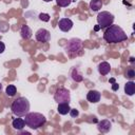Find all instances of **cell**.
<instances>
[{
	"label": "cell",
	"mask_w": 135,
	"mask_h": 135,
	"mask_svg": "<svg viewBox=\"0 0 135 135\" xmlns=\"http://www.w3.org/2000/svg\"><path fill=\"white\" fill-rule=\"evenodd\" d=\"M103 39L108 43H118L126 41L128 39V36L120 26L112 24L105 28L103 33Z\"/></svg>",
	"instance_id": "obj_1"
},
{
	"label": "cell",
	"mask_w": 135,
	"mask_h": 135,
	"mask_svg": "<svg viewBox=\"0 0 135 135\" xmlns=\"http://www.w3.org/2000/svg\"><path fill=\"white\" fill-rule=\"evenodd\" d=\"M12 113L17 117L25 116L30 112V101L25 97H18L12 102Z\"/></svg>",
	"instance_id": "obj_2"
},
{
	"label": "cell",
	"mask_w": 135,
	"mask_h": 135,
	"mask_svg": "<svg viewBox=\"0 0 135 135\" xmlns=\"http://www.w3.org/2000/svg\"><path fill=\"white\" fill-rule=\"evenodd\" d=\"M24 122H25V126H27L28 128L33 130H37L46 122V118L41 113H37V112L30 113L28 112L25 115Z\"/></svg>",
	"instance_id": "obj_3"
},
{
	"label": "cell",
	"mask_w": 135,
	"mask_h": 135,
	"mask_svg": "<svg viewBox=\"0 0 135 135\" xmlns=\"http://www.w3.org/2000/svg\"><path fill=\"white\" fill-rule=\"evenodd\" d=\"M64 50L65 52L68 53L69 57H75V56H78L82 53V50H83V44H82V41L78 38H72L68 41L66 45L64 46Z\"/></svg>",
	"instance_id": "obj_4"
},
{
	"label": "cell",
	"mask_w": 135,
	"mask_h": 135,
	"mask_svg": "<svg viewBox=\"0 0 135 135\" xmlns=\"http://www.w3.org/2000/svg\"><path fill=\"white\" fill-rule=\"evenodd\" d=\"M114 22V15L110 12L103 11L98 13L97 15V23L100 28H107L108 26L112 25Z\"/></svg>",
	"instance_id": "obj_5"
},
{
	"label": "cell",
	"mask_w": 135,
	"mask_h": 135,
	"mask_svg": "<svg viewBox=\"0 0 135 135\" xmlns=\"http://www.w3.org/2000/svg\"><path fill=\"white\" fill-rule=\"evenodd\" d=\"M54 99L57 103H61V102H68L70 103L71 101V94L70 91L65 88H59L56 90L55 94H54Z\"/></svg>",
	"instance_id": "obj_6"
},
{
	"label": "cell",
	"mask_w": 135,
	"mask_h": 135,
	"mask_svg": "<svg viewBox=\"0 0 135 135\" xmlns=\"http://www.w3.org/2000/svg\"><path fill=\"white\" fill-rule=\"evenodd\" d=\"M35 38L38 42H42V43H45V42H49L50 39H51V33L45 30V28H39L36 33H35Z\"/></svg>",
	"instance_id": "obj_7"
},
{
	"label": "cell",
	"mask_w": 135,
	"mask_h": 135,
	"mask_svg": "<svg viewBox=\"0 0 135 135\" xmlns=\"http://www.w3.org/2000/svg\"><path fill=\"white\" fill-rule=\"evenodd\" d=\"M73 25H74L73 21L71 19H69V18H62V19H60L58 21V27H59V30L62 31V32H64V33L71 31V28L73 27Z\"/></svg>",
	"instance_id": "obj_8"
},
{
	"label": "cell",
	"mask_w": 135,
	"mask_h": 135,
	"mask_svg": "<svg viewBox=\"0 0 135 135\" xmlns=\"http://www.w3.org/2000/svg\"><path fill=\"white\" fill-rule=\"evenodd\" d=\"M100 97H101L100 93H99L98 91H96V90H91V91H89L88 94H86V99H88V101L91 102V103H96V102H98V101L100 100Z\"/></svg>",
	"instance_id": "obj_9"
},
{
	"label": "cell",
	"mask_w": 135,
	"mask_h": 135,
	"mask_svg": "<svg viewBox=\"0 0 135 135\" xmlns=\"http://www.w3.org/2000/svg\"><path fill=\"white\" fill-rule=\"evenodd\" d=\"M111 127H112L111 122H110L109 120L104 119V120H101V121L98 122L97 129H98V131L101 132V133H107V132H109V131L111 130Z\"/></svg>",
	"instance_id": "obj_10"
},
{
	"label": "cell",
	"mask_w": 135,
	"mask_h": 135,
	"mask_svg": "<svg viewBox=\"0 0 135 135\" xmlns=\"http://www.w3.org/2000/svg\"><path fill=\"white\" fill-rule=\"evenodd\" d=\"M111 71V65L109 62L107 61H101L99 64H98V72L100 75H108Z\"/></svg>",
	"instance_id": "obj_11"
},
{
	"label": "cell",
	"mask_w": 135,
	"mask_h": 135,
	"mask_svg": "<svg viewBox=\"0 0 135 135\" xmlns=\"http://www.w3.org/2000/svg\"><path fill=\"white\" fill-rule=\"evenodd\" d=\"M20 34H21V37L23 38V39H25V40H27V39H30L31 37H32V35H33V32H32V30H31V27L28 26V25H22L21 26V28H20Z\"/></svg>",
	"instance_id": "obj_12"
},
{
	"label": "cell",
	"mask_w": 135,
	"mask_h": 135,
	"mask_svg": "<svg viewBox=\"0 0 135 135\" xmlns=\"http://www.w3.org/2000/svg\"><path fill=\"white\" fill-rule=\"evenodd\" d=\"M12 127L17 131H22L25 127V122L23 118H15L12 121Z\"/></svg>",
	"instance_id": "obj_13"
},
{
	"label": "cell",
	"mask_w": 135,
	"mask_h": 135,
	"mask_svg": "<svg viewBox=\"0 0 135 135\" xmlns=\"http://www.w3.org/2000/svg\"><path fill=\"white\" fill-rule=\"evenodd\" d=\"M71 77H72V79H73L74 81H76V82H80V81L83 80V76H82V74L80 73V71H79L78 68H74V69L71 71Z\"/></svg>",
	"instance_id": "obj_14"
},
{
	"label": "cell",
	"mask_w": 135,
	"mask_h": 135,
	"mask_svg": "<svg viewBox=\"0 0 135 135\" xmlns=\"http://www.w3.org/2000/svg\"><path fill=\"white\" fill-rule=\"evenodd\" d=\"M124 93L127 95H129V96H133L134 95V93H135V83H134V81L130 80V81H128L126 83V85H124Z\"/></svg>",
	"instance_id": "obj_15"
},
{
	"label": "cell",
	"mask_w": 135,
	"mask_h": 135,
	"mask_svg": "<svg viewBox=\"0 0 135 135\" xmlns=\"http://www.w3.org/2000/svg\"><path fill=\"white\" fill-rule=\"evenodd\" d=\"M71 108H70V104L68 102H61V103H58V108H57V112L61 115H66L69 112H70Z\"/></svg>",
	"instance_id": "obj_16"
},
{
	"label": "cell",
	"mask_w": 135,
	"mask_h": 135,
	"mask_svg": "<svg viewBox=\"0 0 135 135\" xmlns=\"http://www.w3.org/2000/svg\"><path fill=\"white\" fill-rule=\"evenodd\" d=\"M102 7V1L101 0H91L90 2V8L93 12H98Z\"/></svg>",
	"instance_id": "obj_17"
},
{
	"label": "cell",
	"mask_w": 135,
	"mask_h": 135,
	"mask_svg": "<svg viewBox=\"0 0 135 135\" xmlns=\"http://www.w3.org/2000/svg\"><path fill=\"white\" fill-rule=\"evenodd\" d=\"M5 93H6V95H7L8 97H13V96L16 95L17 89H16V86H15L14 84H8V85L6 86V89H5Z\"/></svg>",
	"instance_id": "obj_18"
},
{
	"label": "cell",
	"mask_w": 135,
	"mask_h": 135,
	"mask_svg": "<svg viewBox=\"0 0 135 135\" xmlns=\"http://www.w3.org/2000/svg\"><path fill=\"white\" fill-rule=\"evenodd\" d=\"M126 77H127L128 79H130V80H132V79L135 77V71H134L133 68H129V69L127 70V72H126Z\"/></svg>",
	"instance_id": "obj_19"
},
{
	"label": "cell",
	"mask_w": 135,
	"mask_h": 135,
	"mask_svg": "<svg viewBox=\"0 0 135 135\" xmlns=\"http://www.w3.org/2000/svg\"><path fill=\"white\" fill-rule=\"evenodd\" d=\"M72 1L73 0H56V3H57V5H59L61 7H66L71 4Z\"/></svg>",
	"instance_id": "obj_20"
},
{
	"label": "cell",
	"mask_w": 135,
	"mask_h": 135,
	"mask_svg": "<svg viewBox=\"0 0 135 135\" xmlns=\"http://www.w3.org/2000/svg\"><path fill=\"white\" fill-rule=\"evenodd\" d=\"M39 19L43 22H47V21H50V15L45 14V13H41V14H39Z\"/></svg>",
	"instance_id": "obj_21"
},
{
	"label": "cell",
	"mask_w": 135,
	"mask_h": 135,
	"mask_svg": "<svg viewBox=\"0 0 135 135\" xmlns=\"http://www.w3.org/2000/svg\"><path fill=\"white\" fill-rule=\"evenodd\" d=\"M69 113H70V115H71L72 118H76V117L79 115V112H78L77 109H71Z\"/></svg>",
	"instance_id": "obj_22"
},
{
	"label": "cell",
	"mask_w": 135,
	"mask_h": 135,
	"mask_svg": "<svg viewBox=\"0 0 135 135\" xmlns=\"http://www.w3.org/2000/svg\"><path fill=\"white\" fill-rule=\"evenodd\" d=\"M4 51H5V44L0 41V54H2Z\"/></svg>",
	"instance_id": "obj_23"
},
{
	"label": "cell",
	"mask_w": 135,
	"mask_h": 135,
	"mask_svg": "<svg viewBox=\"0 0 135 135\" xmlns=\"http://www.w3.org/2000/svg\"><path fill=\"white\" fill-rule=\"evenodd\" d=\"M117 88H118V84H117V83H114V85L112 86L113 91H116V90H117Z\"/></svg>",
	"instance_id": "obj_24"
},
{
	"label": "cell",
	"mask_w": 135,
	"mask_h": 135,
	"mask_svg": "<svg viewBox=\"0 0 135 135\" xmlns=\"http://www.w3.org/2000/svg\"><path fill=\"white\" fill-rule=\"evenodd\" d=\"M99 28H100V27H99V25H97V26H95V28H94V30H95V31L97 32V31H98Z\"/></svg>",
	"instance_id": "obj_25"
},
{
	"label": "cell",
	"mask_w": 135,
	"mask_h": 135,
	"mask_svg": "<svg viewBox=\"0 0 135 135\" xmlns=\"http://www.w3.org/2000/svg\"><path fill=\"white\" fill-rule=\"evenodd\" d=\"M130 61H131V62H133V61H134V58H133V57H131V58H130Z\"/></svg>",
	"instance_id": "obj_26"
},
{
	"label": "cell",
	"mask_w": 135,
	"mask_h": 135,
	"mask_svg": "<svg viewBox=\"0 0 135 135\" xmlns=\"http://www.w3.org/2000/svg\"><path fill=\"white\" fill-rule=\"evenodd\" d=\"M1 91H2V84L0 83V93H1Z\"/></svg>",
	"instance_id": "obj_27"
},
{
	"label": "cell",
	"mask_w": 135,
	"mask_h": 135,
	"mask_svg": "<svg viewBox=\"0 0 135 135\" xmlns=\"http://www.w3.org/2000/svg\"><path fill=\"white\" fill-rule=\"evenodd\" d=\"M42 1H44V2H51L52 0H42Z\"/></svg>",
	"instance_id": "obj_28"
}]
</instances>
